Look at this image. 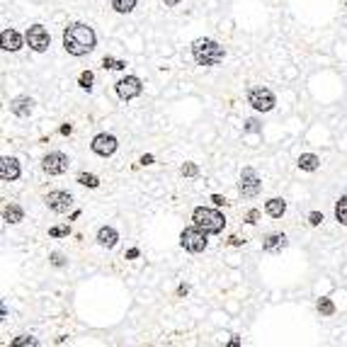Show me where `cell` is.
<instances>
[{
    "label": "cell",
    "mask_w": 347,
    "mask_h": 347,
    "mask_svg": "<svg viewBox=\"0 0 347 347\" xmlns=\"http://www.w3.org/2000/svg\"><path fill=\"white\" fill-rule=\"evenodd\" d=\"M95 44H97V37L92 27L83 25V22H73L64 29V49L71 56H85L95 51Z\"/></svg>",
    "instance_id": "6da1fadb"
},
{
    "label": "cell",
    "mask_w": 347,
    "mask_h": 347,
    "mask_svg": "<svg viewBox=\"0 0 347 347\" xmlns=\"http://www.w3.org/2000/svg\"><path fill=\"white\" fill-rule=\"evenodd\" d=\"M223 46L214 39H197L192 44V58L197 66H219L223 61Z\"/></svg>",
    "instance_id": "7a4b0ae2"
},
{
    "label": "cell",
    "mask_w": 347,
    "mask_h": 347,
    "mask_svg": "<svg viewBox=\"0 0 347 347\" xmlns=\"http://www.w3.org/2000/svg\"><path fill=\"white\" fill-rule=\"evenodd\" d=\"M192 221L197 229H201L204 233H221L226 226V219L219 209H209V207H197L192 211Z\"/></svg>",
    "instance_id": "3957f363"
},
{
    "label": "cell",
    "mask_w": 347,
    "mask_h": 347,
    "mask_svg": "<svg viewBox=\"0 0 347 347\" xmlns=\"http://www.w3.org/2000/svg\"><path fill=\"white\" fill-rule=\"evenodd\" d=\"M248 102H250V107L255 112H272L274 105H277V97L267 88H253L248 92Z\"/></svg>",
    "instance_id": "277c9868"
},
{
    "label": "cell",
    "mask_w": 347,
    "mask_h": 347,
    "mask_svg": "<svg viewBox=\"0 0 347 347\" xmlns=\"http://www.w3.org/2000/svg\"><path fill=\"white\" fill-rule=\"evenodd\" d=\"M207 236L209 233H204L201 229L192 226V229H185L180 233V246L187 250V253H201L204 248H207Z\"/></svg>",
    "instance_id": "5b68a950"
},
{
    "label": "cell",
    "mask_w": 347,
    "mask_h": 347,
    "mask_svg": "<svg viewBox=\"0 0 347 347\" xmlns=\"http://www.w3.org/2000/svg\"><path fill=\"white\" fill-rule=\"evenodd\" d=\"M262 190V182H260V177L253 168H243V173H240V182H238V192L240 197H246V199H253L257 197Z\"/></svg>",
    "instance_id": "8992f818"
},
{
    "label": "cell",
    "mask_w": 347,
    "mask_h": 347,
    "mask_svg": "<svg viewBox=\"0 0 347 347\" xmlns=\"http://www.w3.org/2000/svg\"><path fill=\"white\" fill-rule=\"evenodd\" d=\"M25 39H27L29 49H32V51H37V54H44L46 49L51 46V34H49L46 27H42V25H32V27H27Z\"/></svg>",
    "instance_id": "52a82bcc"
},
{
    "label": "cell",
    "mask_w": 347,
    "mask_h": 347,
    "mask_svg": "<svg viewBox=\"0 0 347 347\" xmlns=\"http://www.w3.org/2000/svg\"><path fill=\"white\" fill-rule=\"evenodd\" d=\"M114 90H117L119 100H134L144 92V83L138 80L136 75H124L114 83Z\"/></svg>",
    "instance_id": "ba28073f"
},
{
    "label": "cell",
    "mask_w": 347,
    "mask_h": 347,
    "mask_svg": "<svg viewBox=\"0 0 347 347\" xmlns=\"http://www.w3.org/2000/svg\"><path fill=\"white\" fill-rule=\"evenodd\" d=\"M68 165H71V160L61 151H51V153H46L42 158V168H44L46 175H64L68 170Z\"/></svg>",
    "instance_id": "9c48e42d"
},
{
    "label": "cell",
    "mask_w": 347,
    "mask_h": 347,
    "mask_svg": "<svg viewBox=\"0 0 347 347\" xmlns=\"http://www.w3.org/2000/svg\"><path fill=\"white\" fill-rule=\"evenodd\" d=\"M44 204L49 209L54 211V214H66V211L73 207V197L71 192H64V190H54V192H49L44 197Z\"/></svg>",
    "instance_id": "30bf717a"
},
{
    "label": "cell",
    "mask_w": 347,
    "mask_h": 347,
    "mask_svg": "<svg viewBox=\"0 0 347 347\" xmlns=\"http://www.w3.org/2000/svg\"><path fill=\"white\" fill-rule=\"evenodd\" d=\"M92 153L95 155H102V158H107V155H114V151L119 148L117 144V136H112V134H97V136L92 138Z\"/></svg>",
    "instance_id": "8fae6325"
},
{
    "label": "cell",
    "mask_w": 347,
    "mask_h": 347,
    "mask_svg": "<svg viewBox=\"0 0 347 347\" xmlns=\"http://www.w3.org/2000/svg\"><path fill=\"white\" fill-rule=\"evenodd\" d=\"M0 177H3V182H15V180H17V177H19L17 158L3 155V160H0Z\"/></svg>",
    "instance_id": "7c38bea8"
},
{
    "label": "cell",
    "mask_w": 347,
    "mask_h": 347,
    "mask_svg": "<svg viewBox=\"0 0 347 347\" xmlns=\"http://www.w3.org/2000/svg\"><path fill=\"white\" fill-rule=\"evenodd\" d=\"M0 44H3V51H19L22 49V34L5 27L3 34H0Z\"/></svg>",
    "instance_id": "4fadbf2b"
},
{
    "label": "cell",
    "mask_w": 347,
    "mask_h": 347,
    "mask_svg": "<svg viewBox=\"0 0 347 347\" xmlns=\"http://www.w3.org/2000/svg\"><path fill=\"white\" fill-rule=\"evenodd\" d=\"M10 112L15 117H29L34 112V100L32 97H15V100L10 102Z\"/></svg>",
    "instance_id": "5bb4252c"
},
{
    "label": "cell",
    "mask_w": 347,
    "mask_h": 347,
    "mask_svg": "<svg viewBox=\"0 0 347 347\" xmlns=\"http://www.w3.org/2000/svg\"><path fill=\"white\" fill-rule=\"evenodd\" d=\"M287 246H289V240H287L284 233H270L265 238V243H262V250L265 253H282Z\"/></svg>",
    "instance_id": "9a60e30c"
},
{
    "label": "cell",
    "mask_w": 347,
    "mask_h": 347,
    "mask_svg": "<svg viewBox=\"0 0 347 347\" xmlns=\"http://www.w3.org/2000/svg\"><path fill=\"white\" fill-rule=\"evenodd\" d=\"M97 243H100L102 248H107V250H112V248L119 243V233L112 226H102L100 231H97Z\"/></svg>",
    "instance_id": "2e32d148"
},
{
    "label": "cell",
    "mask_w": 347,
    "mask_h": 347,
    "mask_svg": "<svg viewBox=\"0 0 347 347\" xmlns=\"http://www.w3.org/2000/svg\"><path fill=\"white\" fill-rule=\"evenodd\" d=\"M318 165H320V160H318V155L316 153H301L299 155V168H301L303 173H316Z\"/></svg>",
    "instance_id": "e0dca14e"
},
{
    "label": "cell",
    "mask_w": 347,
    "mask_h": 347,
    "mask_svg": "<svg viewBox=\"0 0 347 347\" xmlns=\"http://www.w3.org/2000/svg\"><path fill=\"white\" fill-rule=\"evenodd\" d=\"M265 211L272 216V219H282L284 211H287V201L279 199V197H274V199H270L265 204Z\"/></svg>",
    "instance_id": "ac0fdd59"
},
{
    "label": "cell",
    "mask_w": 347,
    "mask_h": 347,
    "mask_svg": "<svg viewBox=\"0 0 347 347\" xmlns=\"http://www.w3.org/2000/svg\"><path fill=\"white\" fill-rule=\"evenodd\" d=\"M3 219L8 221V223H19V221H25V211H22V207H17V204H8V207L3 209Z\"/></svg>",
    "instance_id": "d6986e66"
},
{
    "label": "cell",
    "mask_w": 347,
    "mask_h": 347,
    "mask_svg": "<svg viewBox=\"0 0 347 347\" xmlns=\"http://www.w3.org/2000/svg\"><path fill=\"white\" fill-rule=\"evenodd\" d=\"M112 8L119 15H129L131 10L136 8V0H112Z\"/></svg>",
    "instance_id": "ffe728a7"
},
{
    "label": "cell",
    "mask_w": 347,
    "mask_h": 347,
    "mask_svg": "<svg viewBox=\"0 0 347 347\" xmlns=\"http://www.w3.org/2000/svg\"><path fill=\"white\" fill-rule=\"evenodd\" d=\"M335 219H338L342 226H347V194L335 201Z\"/></svg>",
    "instance_id": "44dd1931"
},
{
    "label": "cell",
    "mask_w": 347,
    "mask_h": 347,
    "mask_svg": "<svg viewBox=\"0 0 347 347\" xmlns=\"http://www.w3.org/2000/svg\"><path fill=\"white\" fill-rule=\"evenodd\" d=\"M78 185L95 190V187H100V180H97V175H92V173H80L78 175Z\"/></svg>",
    "instance_id": "7402d4cb"
},
{
    "label": "cell",
    "mask_w": 347,
    "mask_h": 347,
    "mask_svg": "<svg viewBox=\"0 0 347 347\" xmlns=\"http://www.w3.org/2000/svg\"><path fill=\"white\" fill-rule=\"evenodd\" d=\"M39 340L32 338V335H17V338L12 340V347H37Z\"/></svg>",
    "instance_id": "603a6c76"
},
{
    "label": "cell",
    "mask_w": 347,
    "mask_h": 347,
    "mask_svg": "<svg viewBox=\"0 0 347 347\" xmlns=\"http://www.w3.org/2000/svg\"><path fill=\"white\" fill-rule=\"evenodd\" d=\"M102 68H112V71H124L127 68V61H117L112 56H105L102 58Z\"/></svg>",
    "instance_id": "cb8c5ba5"
},
{
    "label": "cell",
    "mask_w": 347,
    "mask_h": 347,
    "mask_svg": "<svg viewBox=\"0 0 347 347\" xmlns=\"http://www.w3.org/2000/svg\"><path fill=\"white\" fill-rule=\"evenodd\" d=\"M316 306H318V311L323 313V316H333V313H335V303H333V299H325V296H323V299H318Z\"/></svg>",
    "instance_id": "d4e9b609"
},
{
    "label": "cell",
    "mask_w": 347,
    "mask_h": 347,
    "mask_svg": "<svg viewBox=\"0 0 347 347\" xmlns=\"http://www.w3.org/2000/svg\"><path fill=\"white\" fill-rule=\"evenodd\" d=\"M92 83H95V73L92 71H83L80 78H78V85L83 90H92Z\"/></svg>",
    "instance_id": "484cf974"
},
{
    "label": "cell",
    "mask_w": 347,
    "mask_h": 347,
    "mask_svg": "<svg viewBox=\"0 0 347 347\" xmlns=\"http://www.w3.org/2000/svg\"><path fill=\"white\" fill-rule=\"evenodd\" d=\"M180 173H182V177H197V175H199V168L194 163H185L182 168H180Z\"/></svg>",
    "instance_id": "4316f807"
},
{
    "label": "cell",
    "mask_w": 347,
    "mask_h": 347,
    "mask_svg": "<svg viewBox=\"0 0 347 347\" xmlns=\"http://www.w3.org/2000/svg\"><path fill=\"white\" fill-rule=\"evenodd\" d=\"M71 233V229L68 226H54V229H49V236L51 238H64Z\"/></svg>",
    "instance_id": "83f0119b"
},
{
    "label": "cell",
    "mask_w": 347,
    "mask_h": 347,
    "mask_svg": "<svg viewBox=\"0 0 347 347\" xmlns=\"http://www.w3.org/2000/svg\"><path fill=\"white\" fill-rule=\"evenodd\" d=\"M309 223H311V226H320V223H323V214H320V211H311V214H309Z\"/></svg>",
    "instance_id": "f1b7e54d"
},
{
    "label": "cell",
    "mask_w": 347,
    "mask_h": 347,
    "mask_svg": "<svg viewBox=\"0 0 347 347\" xmlns=\"http://www.w3.org/2000/svg\"><path fill=\"white\" fill-rule=\"evenodd\" d=\"M51 265L54 267H64L66 265V257L61 253H51Z\"/></svg>",
    "instance_id": "f546056e"
},
{
    "label": "cell",
    "mask_w": 347,
    "mask_h": 347,
    "mask_svg": "<svg viewBox=\"0 0 347 347\" xmlns=\"http://www.w3.org/2000/svg\"><path fill=\"white\" fill-rule=\"evenodd\" d=\"M257 219H260V211H257V209H250V211L246 214V221H248V223H257Z\"/></svg>",
    "instance_id": "4dcf8cb0"
},
{
    "label": "cell",
    "mask_w": 347,
    "mask_h": 347,
    "mask_svg": "<svg viewBox=\"0 0 347 347\" xmlns=\"http://www.w3.org/2000/svg\"><path fill=\"white\" fill-rule=\"evenodd\" d=\"M211 201H214V207H226L229 204L226 197H221V194H211Z\"/></svg>",
    "instance_id": "1f68e13d"
},
{
    "label": "cell",
    "mask_w": 347,
    "mask_h": 347,
    "mask_svg": "<svg viewBox=\"0 0 347 347\" xmlns=\"http://www.w3.org/2000/svg\"><path fill=\"white\" fill-rule=\"evenodd\" d=\"M246 131H260V124H257V119H248Z\"/></svg>",
    "instance_id": "d6a6232c"
},
{
    "label": "cell",
    "mask_w": 347,
    "mask_h": 347,
    "mask_svg": "<svg viewBox=\"0 0 347 347\" xmlns=\"http://www.w3.org/2000/svg\"><path fill=\"white\" fill-rule=\"evenodd\" d=\"M141 165H153V155L151 153H146V155H141V160H138Z\"/></svg>",
    "instance_id": "836d02e7"
},
{
    "label": "cell",
    "mask_w": 347,
    "mask_h": 347,
    "mask_svg": "<svg viewBox=\"0 0 347 347\" xmlns=\"http://www.w3.org/2000/svg\"><path fill=\"white\" fill-rule=\"evenodd\" d=\"M229 240H231V246H236V248H238V246H243V243H246V240H240V238H238V236H231Z\"/></svg>",
    "instance_id": "e575fe53"
},
{
    "label": "cell",
    "mask_w": 347,
    "mask_h": 347,
    "mask_svg": "<svg viewBox=\"0 0 347 347\" xmlns=\"http://www.w3.org/2000/svg\"><path fill=\"white\" fill-rule=\"evenodd\" d=\"M71 131H73V127H71V124H64V127H61V134H64V136H68Z\"/></svg>",
    "instance_id": "d590c367"
},
{
    "label": "cell",
    "mask_w": 347,
    "mask_h": 347,
    "mask_svg": "<svg viewBox=\"0 0 347 347\" xmlns=\"http://www.w3.org/2000/svg\"><path fill=\"white\" fill-rule=\"evenodd\" d=\"M127 257H138V250H136V248H131V250L127 253Z\"/></svg>",
    "instance_id": "8d00e7d4"
},
{
    "label": "cell",
    "mask_w": 347,
    "mask_h": 347,
    "mask_svg": "<svg viewBox=\"0 0 347 347\" xmlns=\"http://www.w3.org/2000/svg\"><path fill=\"white\" fill-rule=\"evenodd\" d=\"M165 5H177V3H180V0H163Z\"/></svg>",
    "instance_id": "74e56055"
}]
</instances>
